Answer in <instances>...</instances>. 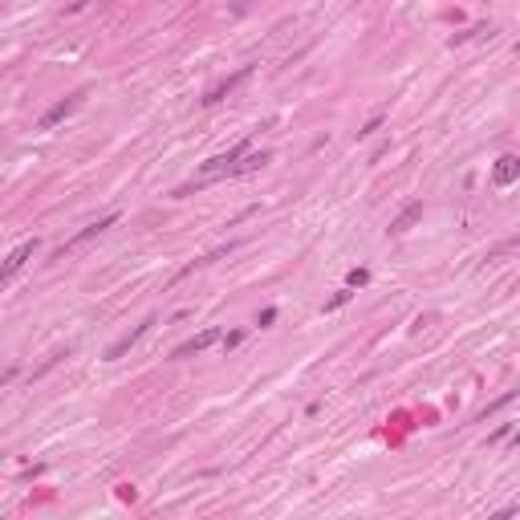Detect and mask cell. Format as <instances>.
I'll use <instances>...</instances> for the list:
<instances>
[{
    "label": "cell",
    "instance_id": "13",
    "mask_svg": "<svg viewBox=\"0 0 520 520\" xmlns=\"http://www.w3.org/2000/svg\"><path fill=\"white\" fill-rule=\"evenodd\" d=\"M272 322H277V309H265L260 317H256V325H272Z\"/></svg>",
    "mask_w": 520,
    "mask_h": 520
},
{
    "label": "cell",
    "instance_id": "4",
    "mask_svg": "<svg viewBox=\"0 0 520 520\" xmlns=\"http://www.w3.org/2000/svg\"><path fill=\"white\" fill-rule=\"evenodd\" d=\"M244 78H253V65H240V70L232 73V78H224V82H216V85H211V90H208V94H203V98H199V102H203V106H216V102H224L228 94H232V90H236V85L244 82Z\"/></svg>",
    "mask_w": 520,
    "mask_h": 520
},
{
    "label": "cell",
    "instance_id": "9",
    "mask_svg": "<svg viewBox=\"0 0 520 520\" xmlns=\"http://www.w3.org/2000/svg\"><path fill=\"white\" fill-rule=\"evenodd\" d=\"M350 297H354V289H350V285H346L341 293H334V297H329V301H325V305H322V313H334V309H341V305H346Z\"/></svg>",
    "mask_w": 520,
    "mask_h": 520
},
{
    "label": "cell",
    "instance_id": "7",
    "mask_svg": "<svg viewBox=\"0 0 520 520\" xmlns=\"http://www.w3.org/2000/svg\"><path fill=\"white\" fill-rule=\"evenodd\" d=\"M114 224H118V211L102 216V220H94V224H85L73 240H65V248H78V244H85V240H94V236H102V232H106V228H114ZM65 248H61V253H65Z\"/></svg>",
    "mask_w": 520,
    "mask_h": 520
},
{
    "label": "cell",
    "instance_id": "11",
    "mask_svg": "<svg viewBox=\"0 0 520 520\" xmlns=\"http://www.w3.org/2000/svg\"><path fill=\"white\" fill-rule=\"evenodd\" d=\"M220 341H224V350H236L240 341H244V329H232V334H224Z\"/></svg>",
    "mask_w": 520,
    "mask_h": 520
},
{
    "label": "cell",
    "instance_id": "2",
    "mask_svg": "<svg viewBox=\"0 0 520 520\" xmlns=\"http://www.w3.org/2000/svg\"><path fill=\"white\" fill-rule=\"evenodd\" d=\"M82 98H85V94L78 90V94H70V98L53 102V106H49V110L41 114V122H37V127H41V130H53L57 122H65V118H70V114L78 110V106H82Z\"/></svg>",
    "mask_w": 520,
    "mask_h": 520
},
{
    "label": "cell",
    "instance_id": "6",
    "mask_svg": "<svg viewBox=\"0 0 520 520\" xmlns=\"http://www.w3.org/2000/svg\"><path fill=\"white\" fill-rule=\"evenodd\" d=\"M419 220H423V203H419V199H415V203H407V208H403V211H398V216H394L386 232H391V236H403V232H410V228L419 224Z\"/></svg>",
    "mask_w": 520,
    "mask_h": 520
},
{
    "label": "cell",
    "instance_id": "1",
    "mask_svg": "<svg viewBox=\"0 0 520 520\" xmlns=\"http://www.w3.org/2000/svg\"><path fill=\"white\" fill-rule=\"evenodd\" d=\"M33 253H37V240H25V244H16L13 253L4 256V265H0V285L13 281L16 272H21V268H25L28 260H33Z\"/></svg>",
    "mask_w": 520,
    "mask_h": 520
},
{
    "label": "cell",
    "instance_id": "8",
    "mask_svg": "<svg viewBox=\"0 0 520 520\" xmlns=\"http://www.w3.org/2000/svg\"><path fill=\"white\" fill-rule=\"evenodd\" d=\"M520 175V159L516 155H500L496 159V167H492V183L496 187H512Z\"/></svg>",
    "mask_w": 520,
    "mask_h": 520
},
{
    "label": "cell",
    "instance_id": "12",
    "mask_svg": "<svg viewBox=\"0 0 520 520\" xmlns=\"http://www.w3.org/2000/svg\"><path fill=\"white\" fill-rule=\"evenodd\" d=\"M378 127H382V114H374V118H370V122H366L362 130H358V139H370V134H374Z\"/></svg>",
    "mask_w": 520,
    "mask_h": 520
},
{
    "label": "cell",
    "instance_id": "10",
    "mask_svg": "<svg viewBox=\"0 0 520 520\" xmlns=\"http://www.w3.org/2000/svg\"><path fill=\"white\" fill-rule=\"evenodd\" d=\"M346 281H350V289H362V285L370 281V268H350V277H346Z\"/></svg>",
    "mask_w": 520,
    "mask_h": 520
},
{
    "label": "cell",
    "instance_id": "3",
    "mask_svg": "<svg viewBox=\"0 0 520 520\" xmlns=\"http://www.w3.org/2000/svg\"><path fill=\"white\" fill-rule=\"evenodd\" d=\"M151 325H155V317H142V322L134 325V329H130V334H122V338L114 341L110 350H106V362H118V358H122V354H127L130 346H139V341L147 338V329H151Z\"/></svg>",
    "mask_w": 520,
    "mask_h": 520
},
{
    "label": "cell",
    "instance_id": "5",
    "mask_svg": "<svg viewBox=\"0 0 520 520\" xmlns=\"http://www.w3.org/2000/svg\"><path fill=\"white\" fill-rule=\"evenodd\" d=\"M211 341H220V329H216V325H211V329H203V334H196L191 341L175 346V350H171V358H191V354H203Z\"/></svg>",
    "mask_w": 520,
    "mask_h": 520
}]
</instances>
